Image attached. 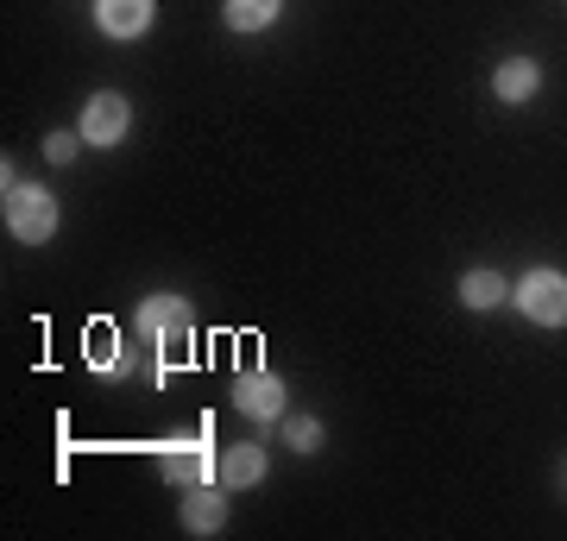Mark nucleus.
<instances>
[{"label":"nucleus","mask_w":567,"mask_h":541,"mask_svg":"<svg viewBox=\"0 0 567 541\" xmlns=\"http://www.w3.org/2000/svg\"><path fill=\"white\" fill-rule=\"evenodd\" d=\"M7 233H13L20 246H44V240H51V233H58V201H51V189L7 177Z\"/></svg>","instance_id":"1"},{"label":"nucleus","mask_w":567,"mask_h":541,"mask_svg":"<svg viewBox=\"0 0 567 541\" xmlns=\"http://www.w3.org/2000/svg\"><path fill=\"white\" fill-rule=\"evenodd\" d=\"M517 309H524L536 327H567V278L561 271H529L524 283H517Z\"/></svg>","instance_id":"2"},{"label":"nucleus","mask_w":567,"mask_h":541,"mask_svg":"<svg viewBox=\"0 0 567 541\" xmlns=\"http://www.w3.org/2000/svg\"><path fill=\"white\" fill-rule=\"evenodd\" d=\"M140 334L152 346H183V341H189V302H183V296L140 302Z\"/></svg>","instance_id":"3"},{"label":"nucleus","mask_w":567,"mask_h":541,"mask_svg":"<svg viewBox=\"0 0 567 541\" xmlns=\"http://www.w3.org/2000/svg\"><path fill=\"white\" fill-rule=\"evenodd\" d=\"M234 403H240V416H252V422H278L284 416V378L278 372H240V378H234Z\"/></svg>","instance_id":"4"},{"label":"nucleus","mask_w":567,"mask_h":541,"mask_svg":"<svg viewBox=\"0 0 567 541\" xmlns=\"http://www.w3.org/2000/svg\"><path fill=\"white\" fill-rule=\"evenodd\" d=\"M126 126H133L126 95H95L89 107H82V139H89V145H121Z\"/></svg>","instance_id":"5"},{"label":"nucleus","mask_w":567,"mask_h":541,"mask_svg":"<svg viewBox=\"0 0 567 541\" xmlns=\"http://www.w3.org/2000/svg\"><path fill=\"white\" fill-rule=\"evenodd\" d=\"M158 466H164V479L171 485H203L208 472H215V454H208L203 441H164V454H158Z\"/></svg>","instance_id":"6"},{"label":"nucleus","mask_w":567,"mask_h":541,"mask_svg":"<svg viewBox=\"0 0 567 541\" xmlns=\"http://www.w3.org/2000/svg\"><path fill=\"white\" fill-rule=\"evenodd\" d=\"M95 25L107 39H140L152 25V0H95Z\"/></svg>","instance_id":"7"},{"label":"nucleus","mask_w":567,"mask_h":541,"mask_svg":"<svg viewBox=\"0 0 567 541\" xmlns=\"http://www.w3.org/2000/svg\"><path fill=\"white\" fill-rule=\"evenodd\" d=\"M492 89H498V101H511V107H524V101H536V89H543V70L529 58H511L498 63V76H492Z\"/></svg>","instance_id":"8"},{"label":"nucleus","mask_w":567,"mask_h":541,"mask_svg":"<svg viewBox=\"0 0 567 541\" xmlns=\"http://www.w3.org/2000/svg\"><path fill=\"white\" fill-rule=\"evenodd\" d=\"M221 522H227L221 491H208V485H189V498H183V529H189V535H215Z\"/></svg>","instance_id":"9"},{"label":"nucleus","mask_w":567,"mask_h":541,"mask_svg":"<svg viewBox=\"0 0 567 541\" xmlns=\"http://www.w3.org/2000/svg\"><path fill=\"white\" fill-rule=\"evenodd\" d=\"M221 479L234 485V491L259 485V479H265V447H252V441H246V447H227V454H221Z\"/></svg>","instance_id":"10"},{"label":"nucleus","mask_w":567,"mask_h":541,"mask_svg":"<svg viewBox=\"0 0 567 541\" xmlns=\"http://www.w3.org/2000/svg\"><path fill=\"white\" fill-rule=\"evenodd\" d=\"M505 296H511V283L498 278V271H466V278H461V302H466V309H498Z\"/></svg>","instance_id":"11"},{"label":"nucleus","mask_w":567,"mask_h":541,"mask_svg":"<svg viewBox=\"0 0 567 541\" xmlns=\"http://www.w3.org/2000/svg\"><path fill=\"white\" fill-rule=\"evenodd\" d=\"M284 13V0H227V25L234 32H265Z\"/></svg>","instance_id":"12"},{"label":"nucleus","mask_w":567,"mask_h":541,"mask_svg":"<svg viewBox=\"0 0 567 541\" xmlns=\"http://www.w3.org/2000/svg\"><path fill=\"white\" fill-rule=\"evenodd\" d=\"M284 441L297 447V454H316V447H322V422L316 416H290L284 422Z\"/></svg>","instance_id":"13"},{"label":"nucleus","mask_w":567,"mask_h":541,"mask_svg":"<svg viewBox=\"0 0 567 541\" xmlns=\"http://www.w3.org/2000/svg\"><path fill=\"white\" fill-rule=\"evenodd\" d=\"M76 145H82V133H51V139H44V158L70 164V158H76Z\"/></svg>","instance_id":"14"}]
</instances>
